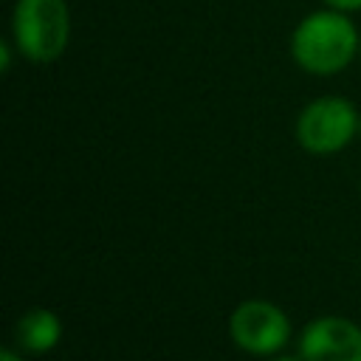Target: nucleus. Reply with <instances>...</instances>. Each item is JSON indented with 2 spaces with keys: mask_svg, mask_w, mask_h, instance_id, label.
Listing matches in <instances>:
<instances>
[{
  "mask_svg": "<svg viewBox=\"0 0 361 361\" xmlns=\"http://www.w3.org/2000/svg\"><path fill=\"white\" fill-rule=\"evenodd\" d=\"M355 28L347 17L333 11H319L307 17L293 34V56L302 68L313 73H333L350 62L355 54Z\"/></svg>",
  "mask_w": 361,
  "mask_h": 361,
  "instance_id": "nucleus-1",
  "label": "nucleus"
},
{
  "mask_svg": "<svg viewBox=\"0 0 361 361\" xmlns=\"http://www.w3.org/2000/svg\"><path fill=\"white\" fill-rule=\"evenodd\" d=\"M20 51L34 62H51L68 42V8L62 0H20L14 11Z\"/></svg>",
  "mask_w": 361,
  "mask_h": 361,
  "instance_id": "nucleus-2",
  "label": "nucleus"
},
{
  "mask_svg": "<svg viewBox=\"0 0 361 361\" xmlns=\"http://www.w3.org/2000/svg\"><path fill=\"white\" fill-rule=\"evenodd\" d=\"M355 124V110L344 99H319L299 118V141L310 152H333L353 138Z\"/></svg>",
  "mask_w": 361,
  "mask_h": 361,
  "instance_id": "nucleus-3",
  "label": "nucleus"
},
{
  "mask_svg": "<svg viewBox=\"0 0 361 361\" xmlns=\"http://www.w3.org/2000/svg\"><path fill=\"white\" fill-rule=\"evenodd\" d=\"M231 333L251 353H274L288 338V319L268 302H245L231 316Z\"/></svg>",
  "mask_w": 361,
  "mask_h": 361,
  "instance_id": "nucleus-4",
  "label": "nucleus"
},
{
  "mask_svg": "<svg viewBox=\"0 0 361 361\" xmlns=\"http://www.w3.org/2000/svg\"><path fill=\"white\" fill-rule=\"evenodd\" d=\"M305 361H361V330L347 319H319L302 336Z\"/></svg>",
  "mask_w": 361,
  "mask_h": 361,
  "instance_id": "nucleus-5",
  "label": "nucleus"
},
{
  "mask_svg": "<svg viewBox=\"0 0 361 361\" xmlns=\"http://www.w3.org/2000/svg\"><path fill=\"white\" fill-rule=\"evenodd\" d=\"M59 338V322L51 310H31L17 324V341L34 353L51 350Z\"/></svg>",
  "mask_w": 361,
  "mask_h": 361,
  "instance_id": "nucleus-6",
  "label": "nucleus"
},
{
  "mask_svg": "<svg viewBox=\"0 0 361 361\" xmlns=\"http://www.w3.org/2000/svg\"><path fill=\"white\" fill-rule=\"evenodd\" d=\"M327 3L336 8H358L361 6V0H327Z\"/></svg>",
  "mask_w": 361,
  "mask_h": 361,
  "instance_id": "nucleus-7",
  "label": "nucleus"
},
{
  "mask_svg": "<svg viewBox=\"0 0 361 361\" xmlns=\"http://www.w3.org/2000/svg\"><path fill=\"white\" fill-rule=\"evenodd\" d=\"M0 361H17V355H14V353H3Z\"/></svg>",
  "mask_w": 361,
  "mask_h": 361,
  "instance_id": "nucleus-8",
  "label": "nucleus"
},
{
  "mask_svg": "<svg viewBox=\"0 0 361 361\" xmlns=\"http://www.w3.org/2000/svg\"><path fill=\"white\" fill-rule=\"evenodd\" d=\"M279 361H293V358H279Z\"/></svg>",
  "mask_w": 361,
  "mask_h": 361,
  "instance_id": "nucleus-9",
  "label": "nucleus"
}]
</instances>
